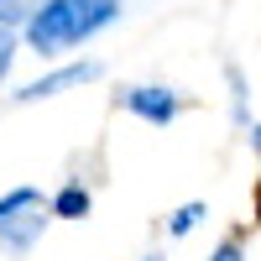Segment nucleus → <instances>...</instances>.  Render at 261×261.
Segmentation results:
<instances>
[{
	"mask_svg": "<svg viewBox=\"0 0 261 261\" xmlns=\"http://www.w3.org/2000/svg\"><path fill=\"white\" fill-rule=\"evenodd\" d=\"M27 42L42 53V58H53L63 47H73L79 42V16H73V0H47L32 21H27Z\"/></svg>",
	"mask_w": 261,
	"mask_h": 261,
	"instance_id": "obj_2",
	"label": "nucleus"
},
{
	"mask_svg": "<svg viewBox=\"0 0 261 261\" xmlns=\"http://www.w3.org/2000/svg\"><path fill=\"white\" fill-rule=\"evenodd\" d=\"M230 79V110H235V125H246V73L241 68H225Z\"/></svg>",
	"mask_w": 261,
	"mask_h": 261,
	"instance_id": "obj_7",
	"label": "nucleus"
},
{
	"mask_svg": "<svg viewBox=\"0 0 261 261\" xmlns=\"http://www.w3.org/2000/svg\"><path fill=\"white\" fill-rule=\"evenodd\" d=\"M120 110L141 115L146 125H172L178 110H183V99L172 89H162V84H136V89H120Z\"/></svg>",
	"mask_w": 261,
	"mask_h": 261,
	"instance_id": "obj_3",
	"label": "nucleus"
},
{
	"mask_svg": "<svg viewBox=\"0 0 261 261\" xmlns=\"http://www.w3.org/2000/svg\"><path fill=\"white\" fill-rule=\"evenodd\" d=\"M141 261H157V256H141Z\"/></svg>",
	"mask_w": 261,
	"mask_h": 261,
	"instance_id": "obj_13",
	"label": "nucleus"
},
{
	"mask_svg": "<svg viewBox=\"0 0 261 261\" xmlns=\"http://www.w3.org/2000/svg\"><path fill=\"white\" fill-rule=\"evenodd\" d=\"M42 193L37 188H11L6 199H0V246L11 256H27L42 235Z\"/></svg>",
	"mask_w": 261,
	"mask_h": 261,
	"instance_id": "obj_1",
	"label": "nucleus"
},
{
	"mask_svg": "<svg viewBox=\"0 0 261 261\" xmlns=\"http://www.w3.org/2000/svg\"><path fill=\"white\" fill-rule=\"evenodd\" d=\"M89 204H94V199H89V188H84V183H63V188L53 193L47 209L58 214V220H84V214H89Z\"/></svg>",
	"mask_w": 261,
	"mask_h": 261,
	"instance_id": "obj_6",
	"label": "nucleus"
},
{
	"mask_svg": "<svg viewBox=\"0 0 261 261\" xmlns=\"http://www.w3.org/2000/svg\"><path fill=\"white\" fill-rule=\"evenodd\" d=\"M204 214H209V209H204L199 199H193V204H183V209H178V214H172V220H167V230H172V235H188L193 225L204 220Z\"/></svg>",
	"mask_w": 261,
	"mask_h": 261,
	"instance_id": "obj_8",
	"label": "nucleus"
},
{
	"mask_svg": "<svg viewBox=\"0 0 261 261\" xmlns=\"http://www.w3.org/2000/svg\"><path fill=\"white\" fill-rule=\"evenodd\" d=\"M89 79H99V63H68V68H58V73H47V79L27 84L16 99H21V105H32V99H53V94L79 89V84H89Z\"/></svg>",
	"mask_w": 261,
	"mask_h": 261,
	"instance_id": "obj_4",
	"label": "nucleus"
},
{
	"mask_svg": "<svg viewBox=\"0 0 261 261\" xmlns=\"http://www.w3.org/2000/svg\"><path fill=\"white\" fill-rule=\"evenodd\" d=\"M16 21H21V0H0V27H16Z\"/></svg>",
	"mask_w": 261,
	"mask_h": 261,
	"instance_id": "obj_10",
	"label": "nucleus"
},
{
	"mask_svg": "<svg viewBox=\"0 0 261 261\" xmlns=\"http://www.w3.org/2000/svg\"><path fill=\"white\" fill-rule=\"evenodd\" d=\"M11 53H16V37L0 27V79H6V68H11Z\"/></svg>",
	"mask_w": 261,
	"mask_h": 261,
	"instance_id": "obj_9",
	"label": "nucleus"
},
{
	"mask_svg": "<svg viewBox=\"0 0 261 261\" xmlns=\"http://www.w3.org/2000/svg\"><path fill=\"white\" fill-rule=\"evenodd\" d=\"M115 6L120 0H73V16H79V42L94 37L99 27H110L115 21Z\"/></svg>",
	"mask_w": 261,
	"mask_h": 261,
	"instance_id": "obj_5",
	"label": "nucleus"
},
{
	"mask_svg": "<svg viewBox=\"0 0 261 261\" xmlns=\"http://www.w3.org/2000/svg\"><path fill=\"white\" fill-rule=\"evenodd\" d=\"M251 146H256V151H261V125H251Z\"/></svg>",
	"mask_w": 261,
	"mask_h": 261,
	"instance_id": "obj_12",
	"label": "nucleus"
},
{
	"mask_svg": "<svg viewBox=\"0 0 261 261\" xmlns=\"http://www.w3.org/2000/svg\"><path fill=\"white\" fill-rule=\"evenodd\" d=\"M209 261H246V251H241V241H225V246L214 251Z\"/></svg>",
	"mask_w": 261,
	"mask_h": 261,
	"instance_id": "obj_11",
	"label": "nucleus"
}]
</instances>
